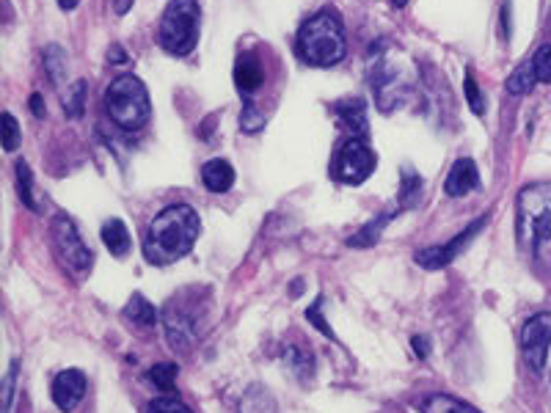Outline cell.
Listing matches in <instances>:
<instances>
[{"label": "cell", "mask_w": 551, "mask_h": 413, "mask_svg": "<svg viewBox=\"0 0 551 413\" xmlns=\"http://www.w3.org/2000/svg\"><path fill=\"white\" fill-rule=\"evenodd\" d=\"M375 152L364 138H350L339 146L337 157L331 163V179L339 185H361L364 179L372 177L375 171Z\"/></svg>", "instance_id": "obj_7"}, {"label": "cell", "mask_w": 551, "mask_h": 413, "mask_svg": "<svg viewBox=\"0 0 551 413\" xmlns=\"http://www.w3.org/2000/svg\"><path fill=\"white\" fill-rule=\"evenodd\" d=\"M535 83H538V78H535V67H532V61H524V64L516 67V72L507 78V91L521 97V94H529Z\"/></svg>", "instance_id": "obj_21"}, {"label": "cell", "mask_w": 551, "mask_h": 413, "mask_svg": "<svg viewBox=\"0 0 551 413\" xmlns=\"http://www.w3.org/2000/svg\"><path fill=\"white\" fill-rule=\"evenodd\" d=\"M466 102H469V108H472L477 116H483L485 102H483V94H480V89H477V83H474L472 69L466 72Z\"/></svg>", "instance_id": "obj_32"}, {"label": "cell", "mask_w": 551, "mask_h": 413, "mask_svg": "<svg viewBox=\"0 0 551 413\" xmlns=\"http://www.w3.org/2000/svg\"><path fill=\"white\" fill-rule=\"evenodd\" d=\"M392 3H394V6H397V9H403L408 0H392Z\"/></svg>", "instance_id": "obj_40"}, {"label": "cell", "mask_w": 551, "mask_h": 413, "mask_svg": "<svg viewBox=\"0 0 551 413\" xmlns=\"http://www.w3.org/2000/svg\"><path fill=\"white\" fill-rule=\"evenodd\" d=\"M237 413H276V400L262 386H251L240 400Z\"/></svg>", "instance_id": "obj_20"}, {"label": "cell", "mask_w": 551, "mask_h": 413, "mask_svg": "<svg viewBox=\"0 0 551 413\" xmlns=\"http://www.w3.org/2000/svg\"><path fill=\"white\" fill-rule=\"evenodd\" d=\"M320 306H323V298H317L315 306H309V312H306V317H309V323H315L317 328H323L331 339H334V331H331V325L323 323V317H320Z\"/></svg>", "instance_id": "obj_34"}, {"label": "cell", "mask_w": 551, "mask_h": 413, "mask_svg": "<svg viewBox=\"0 0 551 413\" xmlns=\"http://www.w3.org/2000/svg\"><path fill=\"white\" fill-rule=\"evenodd\" d=\"M20 127H17V119H14L12 113H3V146H6V152H14L17 146H20Z\"/></svg>", "instance_id": "obj_30"}, {"label": "cell", "mask_w": 551, "mask_h": 413, "mask_svg": "<svg viewBox=\"0 0 551 413\" xmlns=\"http://www.w3.org/2000/svg\"><path fill=\"white\" fill-rule=\"evenodd\" d=\"M80 0H58V6L64 9V12H72V9H78Z\"/></svg>", "instance_id": "obj_39"}, {"label": "cell", "mask_w": 551, "mask_h": 413, "mask_svg": "<svg viewBox=\"0 0 551 413\" xmlns=\"http://www.w3.org/2000/svg\"><path fill=\"white\" fill-rule=\"evenodd\" d=\"M50 240H53V248H56L58 259L64 262V268H69L75 276H83L89 273L91 262V248L83 243V237L78 235L75 224L69 221L67 215H56L53 224H50Z\"/></svg>", "instance_id": "obj_8"}, {"label": "cell", "mask_w": 551, "mask_h": 413, "mask_svg": "<svg viewBox=\"0 0 551 413\" xmlns=\"http://www.w3.org/2000/svg\"><path fill=\"white\" fill-rule=\"evenodd\" d=\"M108 61H113V64H122V61H127V56H124V50L119 45L111 47V53H108Z\"/></svg>", "instance_id": "obj_37"}, {"label": "cell", "mask_w": 551, "mask_h": 413, "mask_svg": "<svg viewBox=\"0 0 551 413\" xmlns=\"http://www.w3.org/2000/svg\"><path fill=\"white\" fill-rule=\"evenodd\" d=\"M419 190H422V179H419L417 174H411V171H405L403 190H400V204H403V207H411V204L419 199Z\"/></svg>", "instance_id": "obj_29"}, {"label": "cell", "mask_w": 551, "mask_h": 413, "mask_svg": "<svg viewBox=\"0 0 551 413\" xmlns=\"http://www.w3.org/2000/svg\"><path fill=\"white\" fill-rule=\"evenodd\" d=\"M485 226V218H480V221H474L466 232H461L458 237H452L450 243H444V246H433V248H425V251H419L417 254V265H422V268L428 270H439L444 268V265H450L452 259L461 254L463 248L472 243L474 237H477V232Z\"/></svg>", "instance_id": "obj_10"}, {"label": "cell", "mask_w": 551, "mask_h": 413, "mask_svg": "<svg viewBox=\"0 0 551 413\" xmlns=\"http://www.w3.org/2000/svg\"><path fill=\"white\" fill-rule=\"evenodd\" d=\"M17 361H12V367L6 372V378H3V413L12 411V394H14V380H17Z\"/></svg>", "instance_id": "obj_33"}, {"label": "cell", "mask_w": 551, "mask_h": 413, "mask_svg": "<svg viewBox=\"0 0 551 413\" xmlns=\"http://www.w3.org/2000/svg\"><path fill=\"white\" fill-rule=\"evenodd\" d=\"M334 113L339 116V122L345 130L353 133V138H367V113H364V102L356 97L350 100H342L334 105Z\"/></svg>", "instance_id": "obj_15"}, {"label": "cell", "mask_w": 551, "mask_h": 413, "mask_svg": "<svg viewBox=\"0 0 551 413\" xmlns=\"http://www.w3.org/2000/svg\"><path fill=\"white\" fill-rule=\"evenodd\" d=\"M422 413H480L469 402H461L450 397V394H430L428 400H422L419 405Z\"/></svg>", "instance_id": "obj_18"}, {"label": "cell", "mask_w": 551, "mask_h": 413, "mask_svg": "<svg viewBox=\"0 0 551 413\" xmlns=\"http://www.w3.org/2000/svg\"><path fill=\"white\" fill-rule=\"evenodd\" d=\"M130 6H133V0H113V9H116V14H127Z\"/></svg>", "instance_id": "obj_38"}, {"label": "cell", "mask_w": 551, "mask_h": 413, "mask_svg": "<svg viewBox=\"0 0 551 413\" xmlns=\"http://www.w3.org/2000/svg\"><path fill=\"white\" fill-rule=\"evenodd\" d=\"M295 50H298V58L309 67H334V64H339L348 53V39H345V28H342L337 12L323 9L315 17H309L298 31Z\"/></svg>", "instance_id": "obj_3"}, {"label": "cell", "mask_w": 551, "mask_h": 413, "mask_svg": "<svg viewBox=\"0 0 551 413\" xmlns=\"http://www.w3.org/2000/svg\"><path fill=\"white\" fill-rule=\"evenodd\" d=\"M105 108L111 113V122L127 133L141 130L152 116L149 91L135 75H119L105 89Z\"/></svg>", "instance_id": "obj_5"}, {"label": "cell", "mask_w": 551, "mask_h": 413, "mask_svg": "<svg viewBox=\"0 0 551 413\" xmlns=\"http://www.w3.org/2000/svg\"><path fill=\"white\" fill-rule=\"evenodd\" d=\"M199 25H202V12L196 0H171L158 28L160 47L169 56H191L199 42Z\"/></svg>", "instance_id": "obj_6"}, {"label": "cell", "mask_w": 551, "mask_h": 413, "mask_svg": "<svg viewBox=\"0 0 551 413\" xmlns=\"http://www.w3.org/2000/svg\"><path fill=\"white\" fill-rule=\"evenodd\" d=\"M240 127H243L246 133H259V130L265 127V113L259 111L251 100H246V108L240 113Z\"/></svg>", "instance_id": "obj_27"}, {"label": "cell", "mask_w": 551, "mask_h": 413, "mask_svg": "<svg viewBox=\"0 0 551 413\" xmlns=\"http://www.w3.org/2000/svg\"><path fill=\"white\" fill-rule=\"evenodd\" d=\"M45 69L53 83H58V78L67 72V56H64V50L58 45H50L45 50Z\"/></svg>", "instance_id": "obj_26"}, {"label": "cell", "mask_w": 551, "mask_h": 413, "mask_svg": "<svg viewBox=\"0 0 551 413\" xmlns=\"http://www.w3.org/2000/svg\"><path fill=\"white\" fill-rule=\"evenodd\" d=\"M124 317L133 325H141V328H149L160 320V312L152 306V303L144 298V295H133L130 303L124 306Z\"/></svg>", "instance_id": "obj_17"}, {"label": "cell", "mask_w": 551, "mask_h": 413, "mask_svg": "<svg viewBox=\"0 0 551 413\" xmlns=\"http://www.w3.org/2000/svg\"><path fill=\"white\" fill-rule=\"evenodd\" d=\"M549 345H551V314H535L529 317L524 328H521V350L527 364L535 372H543L546 361H549Z\"/></svg>", "instance_id": "obj_9"}, {"label": "cell", "mask_w": 551, "mask_h": 413, "mask_svg": "<svg viewBox=\"0 0 551 413\" xmlns=\"http://www.w3.org/2000/svg\"><path fill=\"white\" fill-rule=\"evenodd\" d=\"M147 413H193L185 402L174 400V397H160L147 405Z\"/></svg>", "instance_id": "obj_31"}, {"label": "cell", "mask_w": 551, "mask_h": 413, "mask_svg": "<svg viewBox=\"0 0 551 413\" xmlns=\"http://www.w3.org/2000/svg\"><path fill=\"white\" fill-rule=\"evenodd\" d=\"M17 193H20V199H23V204L28 207V210H39V204H36L34 199V179H31V168H28V163H17Z\"/></svg>", "instance_id": "obj_23"}, {"label": "cell", "mask_w": 551, "mask_h": 413, "mask_svg": "<svg viewBox=\"0 0 551 413\" xmlns=\"http://www.w3.org/2000/svg\"><path fill=\"white\" fill-rule=\"evenodd\" d=\"M86 375L80 369H64L58 372L56 380H53V402L64 413L75 411L83 397H86Z\"/></svg>", "instance_id": "obj_11"}, {"label": "cell", "mask_w": 551, "mask_h": 413, "mask_svg": "<svg viewBox=\"0 0 551 413\" xmlns=\"http://www.w3.org/2000/svg\"><path fill=\"white\" fill-rule=\"evenodd\" d=\"M160 320L166 328V339H169L171 350L185 356L199 345L204 328H207V298L182 292L163 306Z\"/></svg>", "instance_id": "obj_4"}, {"label": "cell", "mask_w": 551, "mask_h": 413, "mask_svg": "<svg viewBox=\"0 0 551 413\" xmlns=\"http://www.w3.org/2000/svg\"><path fill=\"white\" fill-rule=\"evenodd\" d=\"M102 243L111 251L113 257H124L130 251V232L119 218H111L108 224L102 226Z\"/></svg>", "instance_id": "obj_16"}, {"label": "cell", "mask_w": 551, "mask_h": 413, "mask_svg": "<svg viewBox=\"0 0 551 413\" xmlns=\"http://www.w3.org/2000/svg\"><path fill=\"white\" fill-rule=\"evenodd\" d=\"M284 364L293 369L301 380H309L315 375V358L312 350H306L304 345H290L284 350Z\"/></svg>", "instance_id": "obj_19"}, {"label": "cell", "mask_w": 551, "mask_h": 413, "mask_svg": "<svg viewBox=\"0 0 551 413\" xmlns=\"http://www.w3.org/2000/svg\"><path fill=\"white\" fill-rule=\"evenodd\" d=\"M477 188H480V171L474 166V160L461 157V160L450 168V174H447L444 193L452 196V199H461V196H469V193Z\"/></svg>", "instance_id": "obj_12"}, {"label": "cell", "mask_w": 551, "mask_h": 413, "mask_svg": "<svg viewBox=\"0 0 551 413\" xmlns=\"http://www.w3.org/2000/svg\"><path fill=\"white\" fill-rule=\"evenodd\" d=\"M199 232H202V221L191 204H169L149 224L144 235V257L149 265H158V268L174 265L177 259L191 254Z\"/></svg>", "instance_id": "obj_1"}, {"label": "cell", "mask_w": 551, "mask_h": 413, "mask_svg": "<svg viewBox=\"0 0 551 413\" xmlns=\"http://www.w3.org/2000/svg\"><path fill=\"white\" fill-rule=\"evenodd\" d=\"M389 218H392V215H381L378 221H372V224L364 226V229H361L359 235L350 237L348 246H350V248H367V246H372V243H375V240L381 237V229H383V226L389 224Z\"/></svg>", "instance_id": "obj_25"}, {"label": "cell", "mask_w": 551, "mask_h": 413, "mask_svg": "<svg viewBox=\"0 0 551 413\" xmlns=\"http://www.w3.org/2000/svg\"><path fill=\"white\" fill-rule=\"evenodd\" d=\"M532 67H535V78L540 83H551V45H543L532 58Z\"/></svg>", "instance_id": "obj_28"}, {"label": "cell", "mask_w": 551, "mask_h": 413, "mask_svg": "<svg viewBox=\"0 0 551 413\" xmlns=\"http://www.w3.org/2000/svg\"><path fill=\"white\" fill-rule=\"evenodd\" d=\"M202 182L210 193H226L235 185V168L229 160H221V157L207 160L202 168Z\"/></svg>", "instance_id": "obj_14"}, {"label": "cell", "mask_w": 551, "mask_h": 413, "mask_svg": "<svg viewBox=\"0 0 551 413\" xmlns=\"http://www.w3.org/2000/svg\"><path fill=\"white\" fill-rule=\"evenodd\" d=\"M265 83V69L254 53H240L235 64V86L240 94H254Z\"/></svg>", "instance_id": "obj_13"}, {"label": "cell", "mask_w": 551, "mask_h": 413, "mask_svg": "<svg viewBox=\"0 0 551 413\" xmlns=\"http://www.w3.org/2000/svg\"><path fill=\"white\" fill-rule=\"evenodd\" d=\"M31 111H34V116H39V119L45 116V102H42V94H34V97H31Z\"/></svg>", "instance_id": "obj_36"}, {"label": "cell", "mask_w": 551, "mask_h": 413, "mask_svg": "<svg viewBox=\"0 0 551 413\" xmlns=\"http://www.w3.org/2000/svg\"><path fill=\"white\" fill-rule=\"evenodd\" d=\"M86 91H89V83H86V80H78V83L64 94V111H67L69 119H80V116H83Z\"/></svg>", "instance_id": "obj_24"}, {"label": "cell", "mask_w": 551, "mask_h": 413, "mask_svg": "<svg viewBox=\"0 0 551 413\" xmlns=\"http://www.w3.org/2000/svg\"><path fill=\"white\" fill-rule=\"evenodd\" d=\"M414 353H417L419 358H428L430 356V342H428V336H414Z\"/></svg>", "instance_id": "obj_35"}, {"label": "cell", "mask_w": 551, "mask_h": 413, "mask_svg": "<svg viewBox=\"0 0 551 413\" xmlns=\"http://www.w3.org/2000/svg\"><path fill=\"white\" fill-rule=\"evenodd\" d=\"M518 246L540 265H551V182H535L518 193Z\"/></svg>", "instance_id": "obj_2"}, {"label": "cell", "mask_w": 551, "mask_h": 413, "mask_svg": "<svg viewBox=\"0 0 551 413\" xmlns=\"http://www.w3.org/2000/svg\"><path fill=\"white\" fill-rule=\"evenodd\" d=\"M177 375H180V367H177L174 361H160V364H155V367L147 372V378L152 380V383H155L160 391H166V394L174 389Z\"/></svg>", "instance_id": "obj_22"}]
</instances>
